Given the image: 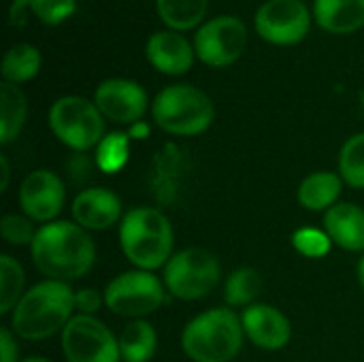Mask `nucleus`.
I'll use <instances>...</instances> for the list:
<instances>
[{"label":"nucleus","instance_id":"obj_36","mask_svg":"<svg viewBox=\"0 0 364 362\" xmlns=\"http://www.w3.org/2000/svg\"><path fill=\"white\" fill-rule=\"evenodd\" d=\"M21 362H51L49 358H45V356H28L26 361Z\"/></svg>","mask_w":364,"mask_h":362},{"label":"nucleus","instance_id":"obj_17","mask_svg":"<svg viewBox=\"0 0 364 362\" xmlns=\"http://www.w3.org/2000/svg\"><path fill=\"white\" fill-rule=\"evenodd\" d=\"M324 230L333 245L346 252H364V209L356 203H337L328 209Z\"/></svg>","mask_w":364,"mask_h":362},{"label":"nucleus","instance_id":"obj_2","mask_svg":"<svg viewBox=\"0 0 364 362\" xmlns=\"http://www.w3.org/2000/svg\"><path fill=\"white\" fill-rule=\"evenodd\" d=\"M9 316V329L17 339H49L62 333L75 316V290L64 282H38L23 292Z\"/></svg>","mask_w":364,"mask_h":362},{"label":"nucleus","instance_id":"obj_23","mask_svg":"<svg viewBox=\"0 0 364 362\" xmlns=\"http://www.w3.org/2000/svg\"><path fill=\"white\" fill-rule=\"evenodd\" d=\"M41 70V51L30 43H15L2 60V79L21 85L34 79Z\"/></svg>","mask_w":364,"mask_h":362},{"label":"nucleus","instance_id":"obj_26","mask_svg":"<svg viewBox=\"0 0 364 362\" xmlns=\"http://www.w3.org/2000/svg\"><path fill=\"white\" fill-rule=\"evenodd\" d=\"M339 175L356 190H364V132L352 134L339 151Z\"/></svg>","mask_w":364,"mask_h":362},{"label":"nucleus","instance_id":"obj_3","mask_svg":"<svg viewBox=\"0 0 364 362\" xmlns=\"http://www.w3.org/2000/svg\"><path fill=\"white\" fill-rule=\"evenodd\" d=\"M119 247L134 269H164L175 254L173 224L156 207H134L119 222Z\"/></svg>","mask_w":364,"mask_h":362},{"label":"nucleus","instance_id":"obj_32","mask_svg":"<svg viewBox=\"0 0 364 362\" xmlns=\"http://www.w3.org/2000/svg\"><path fill=\"white\" fill-rule=\"evenodd\" d=\"M0 362H21L19 361L17 335L9 326L0 329Z\"/></svg>","mask_w":364,"mask_h":362},{"label":"nucleus","instance_id":"obj_20","mask_svg":"<svg viewBox=\"0 0 364 362\" xmlns=\"http://www.w3.org/2000/svg\"><path fill=\"white\" fill-rule=\"evenodd\" d=\"M117 339L124 362H149L158 352V333L147 320H130Z\"/></svg>","mask_w":364,"mask_h":362},{"label":"nucleus","instance_id":"obj_25","mask_svg":"<svg viewBox=\"0 0 364 362\" xmlns=\"http://www.w3.org/2000/svg\"><path fill=\"white\" fill-rule=\"evenodd\" d=\"M26 273L23 267L9 254L0 256V314L6 316L23 297Z\"/></svg>","mask_w":364,"mask_h":362},{"label":"nucleus","instance_id":"obj_14","mask_svg":"<svg viewBox=\"0 0 364 362\" xmlns=\"http://www.w3.org/2000/svg\"><path fill=\"white\" fill-rule=\"evenodd\" d=\"M245 337L260 350H284L292 339V324L286 314L267 303H254L241 312Z\"/></svg>","mask_w":364,"mask_h":362},{"label":"nucleus","instance_id":"obj_15","mask_svg":"<svg viewBox=\"0 0 364 362\" xmlns=\"http://www.w3.org/2000/svg\"><path fill=\"white\" fill-rule=\"evenodd\" d=\"M73 222L90 230H107L122 222L124 207L122 198L109 188H85L70 203Z\"/></svg>","mask_w":364,"mask_h":362},{"label":"nucleus","instance_id":"obj_28","mask_svg":"<svg viewBox=\"0 0 364 362\" xmlns=\"http://www.w3.org/2000/svg\"><path fill=\"white\" fill-rule=\"evenodd\" d=\"M36 230L38 228L34 226V222L23 213H4L0 220V235L9 245L30 247L36 237Z\"/></svg>","mask_w":364,"mask_h":362},{"label":"nucleus","instance_id":"obj_16","mask_svg":"<svg viewBox=\"0 0 364 362\" xmlns=\"http://www.w3.org/2000/svg\"><path fill=\"white\" fill-rule=\"evenodd\" d=\"M145 58L158 73L179 77L194 66L196 51H194V43H190L179 32L160 30L147 38Z\"/></svg>","mask_w":364,"mask_h":362},{"label":"nucleus","instance_id":"obj_10","mask_svg":"<svg viewBox=\"0 0 364 362\" xmlns=\"http://www.w3.org/2000/svg\"><path fill=\"white\" fill-rule=\"evenodd\" d=\"M247 47V28L239 17L222 15L205 21L194 34V51L211 68L235 64Z\"/></svg>","mask_w":364,"mask_h":362},{"label":"nucleus","instance_id":"obj_31","mask_svg":"<svg viewBox=\"0 0 364 362\" xmlns=\"http://www.w3.org/2000/svg\"><path fill=\"white\" fill-rule=\"evenodd\" d=\"M105 305V294L94 288H83L75 292V312L83 316H96V312Z\"/></svg>","mask_w":364,"mask_h":362},{"label":"nucleus","instance_id":"obj_22","mask_svg":"<svg viewBox=\"0 0 364 362\" xmlns=\"http://www.w3.org/2000/svg\"><path fill=\"white\" fill-rule=\"evenodd\" d=\"M209 0H156V9L166 28L175 32L200 28Z\"/></svg>","mask_w":364,"mask_h":362},{"label":"nucleus","instance_id":"obj_1","mask_svg":"<svg viewBox=\"0 0 364 362\" xmlns=\"http://www.w3.org/2000/svg\"><path fill=\"white\" fill-rule=\"evenodd\" d=\"M32 265L45 280L70 284L87 275L96 262V245L85 228L55 220L38 226L30 245Z\"/></svg>","mask_w":364,"mask_h":362},{"label":"nucleus","instance_id":"obj_21","mask_svg":"<svg viewBox=\"0 0 364 362\" xmlns=\"http://www.w3.org/2000/svg\"><path fill=\"white\" fill-rule=\"evenodd\" d=\"M28 117V100L19 85L2 81L0 85V143H13Z\"/></svg>","mask_w":364,"mask_h":362},{"label":"nucleus","instance_id":"obj_13","mask_svg":"<svg viewBox=\"0 0 364 362\" xmlns=\"http://www.w3.org/2000/svg\"><path fill=\"white\" fill-rule=\"evenodd\" d=\"M94 105L105 119L115 124H139L147 113L149 98L141 83L130 79H105L94 92Z\"/></svg>","mask_w":364,"mask_h":362},{"label":"nucleus","instance_id":"obj_7","mask_svg":"<svg viewBox=\"0 0 364 362\" xmlns=\"http://www.w3.org/2000/svg\"><path fill=\"white\" fill-rule=\"evenodd\" d=\"M47 122L55 139L73 151H87L105 139V117L94 100L83 96L58 98L49 109Z\"/></svg>","mask_w":364,"mask_h":362},{"label":"nucleus","instance_id":"obj_18","mask_svg":"<svg viewBox=\"0 0 364 362\" xmlns=\"http://www.w3.org/2000/svg\"><path fill=\"white\" fill-rule=\"evenodd\" d=\"M343 183L346 181L341 179L339 173L316 171L301 181V186L296 190L299 205L314 213H326L337 203H341L339 198L343 192Z\"/></svg>","mask_w":364,"mask_h":362},{"label":"nucleus","instance_id":"obj_5","mask_svg":"<svg viewBox=\"0 0 364 362\" xmlns=\"http://www.w3.org/2000/svg\"><path fill=\"white\" fill-rule=\"evenodd\" d=\"M154 124L173 137H196L209 130L215 107L207 92L196 85L175 83L160 90L151 105Z\"/></svg>","mask_w":364,"mask_h":362},{"label":"nucleus","instance_id":"obj_27","mask_svg":"<svg viewBox=\"0 0 364 362\" xmlns=\"http://www.w3.org/2000/svg\"><path fill=\"white\" fill-rule=\"evenodd\" d=\"M128 160V134H107L96 147V164L102 173L113 175L124 169Z\"/></svg>","mask_w":364,"mask_h":362},{"label":"nucleus","instance_id":"obj_8","mask_svg":"<svg viewBox=\"0 0 364 362\" xmlns=\"http://www.w3.org/2000/svg\"><path fill=\"white\" fill-rule=\"evenodd\" d=\"M105 307L128 320H143L156 314L166 301L164 282L151 271L132 269L115 275L105 288Z\"/></svg>","mask_w":364,"mask_h":362},{"label":"nucleus","instance_id":"obj_29","mask_svg":"<svg viewBox=\"0 0 364 362\" xmlns=\"http://www.w3.org/2000/svg\"><path fill=\"white\" fill-rule=\"evenodd\" d=\"M292 245L299 254L307 256V258H322L331 252V237L326 235V230L322 228H301L292 235Z\"/></svg>","mask_w":364,"mask_h":362},{"label":"nucleus","instance_id":"obj_12","mask_svg":"<svg viewBox=\"0 0 364 362\" xmlns=\"http://www.w3.org/2000/svg\"><path fill=\"white\" fill-rule=\"evenodd\" d=\"M66 203L64 181L49 169L30 171L19 183V207L36 224L55 222Z\"/></svg>","mask_w":364,"mask_h":362},{"label":"nucleus","instance_id":"obj_33","mask_svg":"<svg viewBox=\"0 0 364 362\" xmlns=\"http://www.w3.org/2000/svg\"><path fill=\"white\" fill-rule=\"evenodd\" d=\"M30 17H34L32 0H11V9H9V23L11 26L21 28L28 23Z\"/></svg>","mask_w":364,"mask_h":362},{"label":"nucleus","instance_id":"obj_19","mask_svg":"<svg viewBox=\"0 0 364 362\" xmlns=\"http://www.w3.org/2000/svg\"><path fill=\"white\" fill-rule=\"evenodd\" d=\"M314 17L331 34H352L364 26V0H314Z\"/></svg>","mask_w":364,"mask_h":362},{"label":"nucleus","instance_id":"obj_30","mask_svg":"<svg viewBox=\"0 0 364 362\" xmlns=\"http://www.w3.org/2000/svg\"><path fill=\"white\" fill-rule=\"evenodd\" d=\"M77 11V0H32L34 17L45 26H60Z\"/></svg>","mask_w":364,"mask_h":362},{"label":"nucleus","instance_id":"obj_34","mask_svg":"<svg viewBox=\"0 0 364 362\" xmlns=\"http://www.w3.org/2000/svg\"><path fill=\"white\" fill-rule=\"evenodd\" d=\"M0 169H2L0 192H6V188H9V179H11V166H9V160H6V156H4V154L0 156Z\"/></svg>","mask_w":364,"mask_h":362},{"label":"nucleus","instance_id":"obj_9","mask_svg":"<svg viewBox=\"0 0 364 362\" xmlns=\"http://www.w3.org/2000/svg\"><path fill=\"white\" fill-rule=\"evenodd\" d=\"M66 362H119V339L96 316L77 314L60 333Z\"/></svg>","mask_w":364,"mask_h":362},{"label":"nucleus","instance_id":"obj_11","mask_svg":"<svg viewBox=\"0 0 364 362\" xmlns=\"http://www.w3.org/2000/svg\"><path fill=\"white\" fill-rule=\"evenodd\" d=\"M254 26L262 41L277 47H290L309 34L311 13L303 0H267L256 11Z\"/></svg>","mask_w":364,"mask_h":362},{"label":"nucleus","instance_id":"obj_6","mask_svg":"<svg viewBox=\"0 0 364 362\" xmlns=\"http://www.w3.org/2000/svg\"><path fill=\"white\" fill-rule=\"evenodd\" d=\"M166 292L179 301H200L222 282L220 260L203 247L175 252L162 271Z\"/></svg>","mask_w":364,"mask_h":362},{"label":"nucleus","instance_id":"obj_35","mask_svg":"<svg viewBox=\"0 0 364 362\" xmlns=\"http://www.w3.org/2000/svg\"><path fill=\"white\" fill-rule=\"evenodd\" d=\"M356 275H358V282H360V286H363L364 290V256L358 260V267H356Z\"/></svg>","mask_w":364,"mask_h":362},{"label":"nucleus","instance_id":"obj_24","mask_svg":"<svg viewBox=\"0 0 364 362\" xmlns=\"http://www.w3.org/2000/svg\"><path fill=\"white\" fill-rule=\"evenodd\" d=\"M260 292H262V277L252 267L235 269L224 282V301L230 309L232 307L247 309L258 301Z\"/></svg>","mask_w":364,"mask_h":362},{"label":"nucleus","instance_id":"obj_4","mask_svg":"<svg viewBox=\"0 0 364 362\" xmlns=\"http://www.w3.org/2000/svg\"><path fill=\"white\" fill-rule=\"evenodd\" d=\"M241 316L230 307H213L194 316L181 331V350L192 362H230L243 348Z\"/></svg>","mask_w":364,"mask_h":362}]
</instances>
